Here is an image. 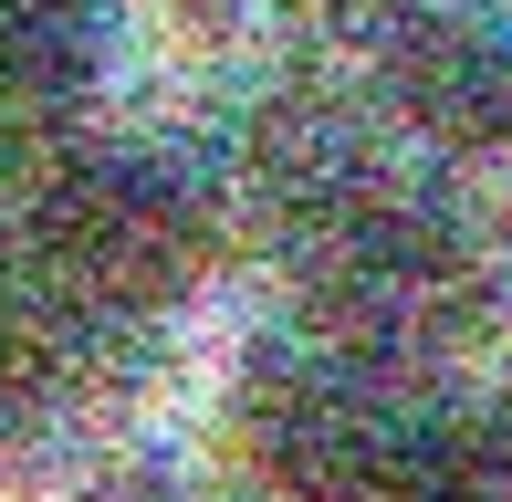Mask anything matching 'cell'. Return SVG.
<instances>
[{
    "instance_id": "cell-1",
    "label": "cell",
    "mask_w": 512,
    "mask_h": 502,
    "mask_svg": "<svg viewBox=\"0 0 512 502\" xmlns=\"http://www.w3.org/2000/svg\"><path fill=\"white\" fill-rule=\"evenodd\" d=\"M220 220L209 189L157 147H74L32 189V262L84 314H168L199 293Z\"/></svg>"
},
{
    "instance_id": "cell-2",
    "label": "cell",
    "mask_w": 512,
    "mask_h": 502,
    "mask_svg": "<svg viewBox=\"0 0 512 502\" xmlns=\"http://www.w3.org/2000/svg\"><path fill=\"white\" fill-rule=\"evenodd\" d=\"M377 105L418 168H512V0H398L377 32Z\"/></svg>"
},
{
    "instance_id": "cell-3",
    "label": "cell",
    "mask_w": 512,
    "mask_h": 502,
    "mask_svg": "<svg viewBox=\"0 0 512 502\" xmlns=\"http://www.w3.org/2000/svg\"><path fill=\"white\" fill-rule=\"evenodd\" d=\"M105 84L95 0H0V136H53Z\"/></svg>"
},
{
    "instance_id": "cell-4",
    "label": "cell",
    "mask_w": 512,
    "mask_h": 502,
    "mask_svg": "<svg viewBox=\"0 0 512 502\" xmlns=\"http://www.w3.org/2000/svg\"><path fill=\"white\" fill-rule=\"evenodd\" d=\"M74 502H220V482H199L189 461H157V450H136V461H105Z\"/></svg>"
},
{
    "instance_id": "cell-5",
    "label": "cell",
    "mask_w": 512,
    "mask_h": 502,
    "mask_svg": "<svg viewBox=\"0 0 512 502\" xmlns=\"http://www.w3.org/2000/svg\"><path fill=\"white\" fill-rule=\"evenodd\" d=\"M11 408H21V356H11V335H0V429H11Z\"/></svg>"
}]
</instances>
